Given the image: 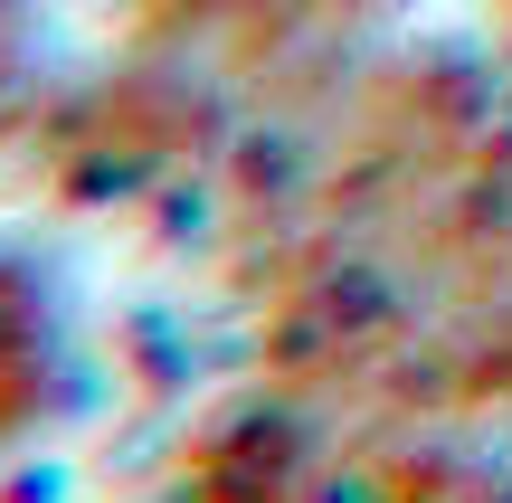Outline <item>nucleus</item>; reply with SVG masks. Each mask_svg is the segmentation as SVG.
I'll list each match as a JSON object with an SVG mask.
<instances>
[{"mask_svg": "<svg viewBox=\"0 0 512 503\" xmlns=\"http://www.w3.org/2000/svg\"><path fill=\"white\" fill-rule=\"evenodd\" d=\"M19 86H29V0H0V124H10Z\"/></svg>", "mask_w": 512, "mask_h": 503, "instance_id": "39448f33", "label": "nucleus"}, {"mask_svg": "<svg viewBox=\"0 0 512 503\" xmlns=\"http://www.w3.org/2000/svg\"><path fill=\"white\" fill-rule=\"evenodd\" d=\"M361 0H105L124 48V114L209 124L238 95H285L351 29Z\"/></svg>", "mask_w": 512, "mask_h": 503, "instance_id": "7ed1b4c3", "label": "nucleus"}, {"mask_svg": "<svg viewBox=\"0 0 512 503\" xmlns=\"http://www.w3.org/2000/svg\"><path fill=\"white\" fill-rule=\"evenodd\" d=\"M275 390L465 428L512 409V95L456 57L370 67L238 219Z\"/></svg>", "mask_w": 512, "mask_h": 503, "instance_id": "f257e3e1", "label": "nucleus"}, {"mask_svg": "<svg viewBox=\"0 0 512 503\" xmlns=\"http://www.w3.org/2000/svg\"><path fill=\"white\" fill-rule=\"evenodd\" d=\"M57 390V333H48V295L19 266H0V456L48 418Z\"/></svg>", "mask_w": 512, "mask_h": 503, "instance_id": "20e7f679", "label": "nucleus"}, {"mask_svg": "<svg viewBox=\"0 0 512 503\" xmlns=\"http://www.w3.org/2000/svg\"><path fill=\"white\" fill-rule=\"evenodd\" d=\"M152 503H512V475L437 428L285 390L275 409H228L181 437Z\"/></svg>", "mask_w": 512, "mask_h": 503, "instance_id": "f03ea898", "label": "nucleus"}]
</instances>
